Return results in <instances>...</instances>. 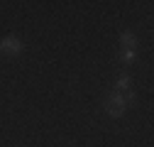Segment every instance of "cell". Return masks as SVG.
I'll list each match as a JSON object with an SVG mask.
<instances>
[{
	"mask_svg": "<svg viewBox=\"0 0 154 147\" xmlns=\"http://www.w3.org/2000/svg\"><path fill=\"white\" fill-rule=\"evenodd\" d=\"M125 105H127V103H125V98L120 96V91H115V93L108 98V105H105V108H108V113H110L112 118H120V115L125 113Z\"/></svg>",
	"mask_w": 154,
	"mask_h": 147,
	"instance_id": "1",
	"label": "cell"
},
{
	"mask_svg": "<svg viewBox=\"0 0 154 147\" xmlns=\"http://www.w3.org/2000/svg\"><path fill=\"white\" fill-rule=\"evenodd\" d=\"M0 49L3 52H12V54H17V52H22V42H17V39H3L0 42Z\"/></svg>",
	"mask_w": 154,
	"mask_h": 147,
	"instance_id": "2",
	"label": "cell"
},
{
	"mask_svg": "<svg viewBox=\"0 0 154 147\" xmlns=\"http://www.w3.org/2000/svg\"><path fill=\"white\" fill-rule=\"evenodd\" d=\"M120 42H122L125 47H130V49H132V47H134V34H130V32H125V34L120 37Z\"/></svg>",
	"mask_w": 154,
	"mask_h": 147,
	"instance_id": "3",
	"label": "cell"
},
{
	"mask_svg": "<svg viewBox=\"0 0 154 147\" xmlns=\"http://www.w3.org/2000/svg\"><path fill=\"white\" fill-rule=\"evenodd\" d=\"M127 86H130V79H127V76H120V79H118V91H122V88H127Z\"/></svg>",
	"mask_w": 154,
	"mask_h": 147,
	"instance_id": "4",
	"label": "cell"
},
{
	"mask_svg": "<svg viewBox=\"0 0 154 147\" xmlns=\"http://www.w3.org/2000/svg\"><path fill=\"white\" fill-rule=\"evenodd\" d=\"M122 59H125V61H132V59H134V52H132V49H127V52H125V57H122Z\"/></svg>",
	"mask_w": 154,
	"mask_h": 147,
	"instance_id": "5",
	"label": "cell"
}]
</instances>
